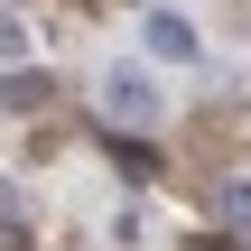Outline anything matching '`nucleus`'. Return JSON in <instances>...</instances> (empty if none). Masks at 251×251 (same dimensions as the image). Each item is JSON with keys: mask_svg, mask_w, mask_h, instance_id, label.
Returning a JSON list of instances; mask_svg holds the SVG:
<instances>
[{"mask_svg": "<svg viewBox=\"0 0 251 251\" xmlns=\"http://www.w3.org/2000/svg\"><path fill=\"white\" fill-rule=\"evenodd\" d=\"M186 251H233V242H224V233H205V242H186Z\"/></svg>", "mask_w": 251, "mask_h": 251, "instance_id": "6", "label": "nucleus"}, {"mask_svg": "<svg viewBox=\"0 0 251 251\" xmlns=\"http://www.w3.org/2000/svg\"><path fill=\"white\" fill-rule=\"evenodd\" d=\"M214 205H224V224H233V233H251V177H233Z\"/></svg>", "mask_w": 251, "mask_h": 251, "instance_id": "4", "label": "nucleus"}, {"mask_svg": "<svg viewBox=\"0 0 251 251\" xmlns=\"http://www.w3.org/2000/svg\"><path fill=\"white\" fill-rule=\"evenodd\" d=\"M149 47H158L168 65H186V56H205V37H196V28H186L177 9H149Z\"/></svg>", "mask_w": 251, "mask_h": 251, "instance_id": "2", "label": "nucleus"}, {"mask_svg": "<svg viewBox=\"0 0 251 251\" xmlns=\"http://www.w3.org/2000/svg\"><path fill=\"white\" fill-rule=\"evenodd\" d=\"M0 102H9V112H47V102H56V84H47V75H9V84H0Z\"/></svg>", "mask_w": 251, "mask_h": 251, "instance_id": "3", "label": "nucleus"}, {"mask_svg": "<svg viewBox=\"0 0 251 251\" xmlns=\"http://www.w3.org/2000/svg\"><path fill=\"white\" fill-rule=\"evenodd\" d=\"M0 56H28V19L19 9H0Z\"/></svg>", "mask_w": 251, "mask_h": 251, "instance_id": "5", "label": "nucleus"}, {"mask_svg": "<svg viewBox=\"0 0 251 251\" xmlns=\"http://www.w3.org/2000/svg\"><path fill=\"white\" fill-rule=\"evenodd\" d=\"M102 112L130 121V130H149V121H158V84H149L140 65H112V75H102Z\"/></svg>", "mask_w": 251, "mask_h": 251, "instance_id": "1", "label": "nucleus"}]
</instances>
